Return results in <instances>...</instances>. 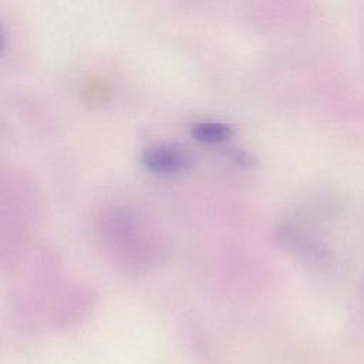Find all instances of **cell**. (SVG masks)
<instances>
[{"mask_svg":"<svg viewBox=\"0 0 364 364\" xmlns=\"http://www.w3.org/2000/svg\"><path fill=\"white\" fill-rule=\"evenodd\" d=\"M141 215L129 208H114L102 215L100 223L101 240L121 263L145 266L156 259V237Z\"/></svg>","mask_w":364,"mask_h":364,"instance_id":"obj_1","label":"cell"},{"mask_svg":"<svg viewBox=\"0 0 364 364\" xmlns=\"http://www.w3.org/2000/svg\"><path fill=\"white\" fill-rule=\"evenodd\" d=\"M192 161V155L176 144L156 142L145 146L141 152V162L145 169L161 175H175L186 171Z\"/></svg>","mask_w":364,"mask_h":364,"instance_id":"obj_2","label":"cell"},{"mask_svg":"<svg viewBox=\"0 0 364 364\" xmlns=\"http://www.w3.org/2000/svg\"><path fill=\"white\" fill-rule=\"evenodd\" d=\"M233 129L229 124L220 121H198L191 125V135L206 144H219L229 139Z\"/></svg>","mask_w":364,"mask_h":364,"instance_id":"obj_3","label":"cell"}]
</instances>
